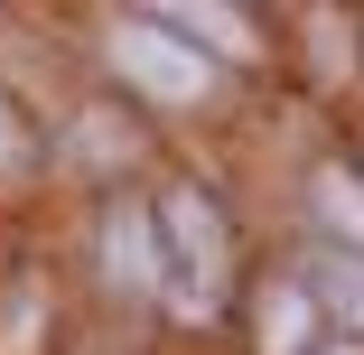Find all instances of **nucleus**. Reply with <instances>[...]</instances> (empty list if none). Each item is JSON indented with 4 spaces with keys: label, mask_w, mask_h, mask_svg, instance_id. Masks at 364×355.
Here are the masks:
<instances>
[{
    "label": "nucleus",
    "mask_w": 364,
    "mask_h": 355,
    "mask_svg": "<svg viewBox=\"0 0 364 355\" xmlns=\"http://www.w3.org/2000/svg\"><path fill=\"white\" fill-rule=\"evenodd\" d=\"M112 56H122V75H131L140 94H159V103H196L205 75H215L168 19H122V28H112Z\"/></svg>",
    "instance_id": "nucleus-1"
},
{
    "label": "nucleus",
    "mask_w": 364,
    "mask_h": 355,
    "mask_svg": "<svg viewBox=\"0 0 364 355\" xmlns=\"http://www.w3.org/2000/svg\"><path fill=\"white\" fill-rule=\"evenodd\" d=\"M159 234L178 262H196V309L215 300V280H225V225H215V206L205 196H168L159 206Z\"/></svg>",
    "instance_id": "nucleus-2"
},
{
    "label": "nucleus",
    "mask_w": 364,
    "mask_h": 355,
    "mask_svg": "<svg viewBox=\"0 0 364 355\" xmlns=\"http://www.w3.org/2000/svg\"><path fill=\"white\" fill-rule=\"evenodd\" d=\"M299 290H309L318 309H336V318H355V327H364V262H355V253L309 262V280H299Z\"/></svg>",
    "instance_id": "nucleus-3"
},
{
    "label": "nucleus",
    "mask_w": 364,
    "mask_h": 355,
    "mask_svg": "<svg viewBox=\"0 0 364 355\" xmlns=\"http://www.w3.org/2000/svg\"><path fill=\"white\" fill-rule=\"evenodd\" d=\"M103 253H112V271H131V290H159V280H168V262H159V243H150V225H140V216H112Z\"/></svg>",
    "instance_id": "nucleus-4"
},
{
    "label": "nucleus",
    "mask_w": 364,
    "mask_h": 355,
    "mask_svg": "<svg viewBox=\"0 0 364 355\" xmlns=\"http://www.w3.org/2000/svg\"><path fill=\"white\" fill-rule=\"evenodd\" d=\"M309 309H318L309 290H271L262 300V355H299L309 346Z\"/></svg>",
    "instance_id": "nucleus-5"
},
{
    "label": "nucleus",
    "mask_w": 364,
    "mask_h": 355,
    "mask_svg": "<svg viewBox=\"0 0 364 355\" xmlns=\"http://www.w3.org/2000/svg\"><path fill=\"white\" fill-rule=\"evenodd\" d=\"M318 206H327V225H336V234L364 243V187H355V178H318Z\"/></svg>",
    "instance_id": "nucleus-6"
},
{
    "label": "nucleus",
    "mask_w": 364,
    "mask_h": 355,
    "mask_svg": "<svg viewBox=\"0 0 364 355\" xmlns=\"http://www.w3.org/2000/svg\"><path fill=\"white\" fill-rule=\"evenodd\" d=\"M19 159H28V131H19L10 103H0V169H19Z\"/></svg>",
    "instance_id": "nucleus-7"
},
{
    "label": "nucleus",
    "mask_w": 364,
    "mask_h": 355,
    "mask_svg": "<svg viewBox=\"0 0 364 355\" xmlns=\"http://www.w3.org/2000/svg\"><path fill=\"white\" fill-rule=\"evenodd\" d=\"M327 355H355V346H327Z\"/></svg>",
    "instance_id": "nucleus-8"
}]
</instances>
